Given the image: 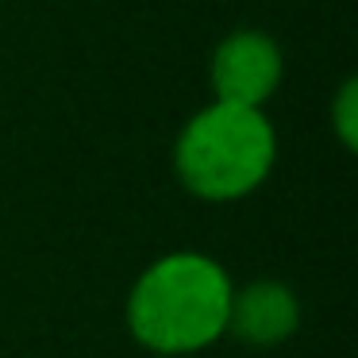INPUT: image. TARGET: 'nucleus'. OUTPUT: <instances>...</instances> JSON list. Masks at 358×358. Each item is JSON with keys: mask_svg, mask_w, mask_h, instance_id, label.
Returning a JSON list of instances; mask_svg holds the SVG:
<instances>
[{"mask_svg": "<svg viewBox=\"0 0 358 358\" xmlns=\"http://www.w3.org/2000/svg\"><path fill=\"white\" fill-rule=\"evenodd\" d=\"M281 78H285V55H281L278 39L258 27H239V31L224 35L212 50L208 81L220 104L266 112V101L281 89Z\"/></svg>", "mask_w": 358, "mask_h": 358, "instance_id": "3", "label": "nucleus"}, {"mask_svg": "<svg viewBox=\"0 0 358 358\" xmlns=\"http://www.w3.org/2000/svg\"><path fill=\"white\" fill-rule=\"evenodd\" d=\"M331 127L339 135V143L347 150L358 147V81L355 78H343L339 93L331 101Z\"/></svg>", "mask_w": 358, "mask_h": 358, "instance_id": "5", "label": "nucleus"}, {"mask_svg": "<svg viewBox=\"0 0 358 358\" xmlns=\"http://www.w3.org/2000/svg\"><path fill=\"white\" fill-rule=\"evenodd\" d=\"M278 162V131L262 108L204 104L185 120L173 143V173L208 204H231L250 196Z\"/></svg>", "mask_w": 358, "mask_h": 358, "instance_id": "2", "label": "nucleus"}, {"mask_svg": "<svg viewBox=\"0 0 358 358\" xmlns=\"http://www.w3.org/2000/svg\"><path fill=\"white\" fill-rule=\"evenodd\" d=\"M301 327V301L296 293L278 278L247 281L231 293V316H227V335L258 350L281 347L289 335Z\"/></svg>", "mask_w": 358, "mask_h": 358, "instance_id": "4", "label": "nucleus"}, {"mask_svg": "<svg viewBox=\"0 0 358 358\" xmlns=\"http://www.w3.org/2000/svg\"><path fill=\"white\" fill-rule=\"evenodd\" d=\"M235 281L204 250H170L135 278L127 293V331L162 358L201 355L227 335Z\"/></svg>", "mask_w": 358, "mask_h": 358, "instance_id": "1", "label": "nucleus"}]
</instances>
